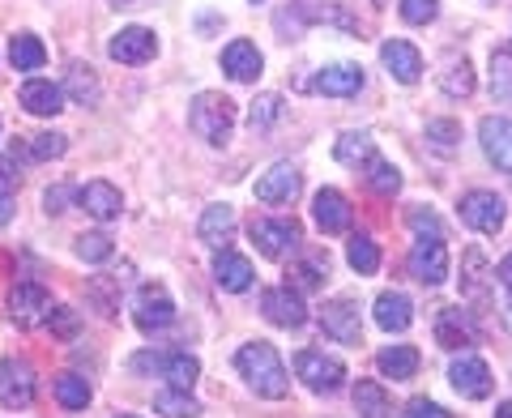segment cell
<instances>
[{
    "mask_svg": "<svg viewBox=\"0 0 512 418\" xmlns=\"http://www.w3.org/2000/svg\"><path fill=\"white\" fill-rule=\"evenodd\" d=\"M235 367H239V376L248 380V389L256 397H269V401H282L286 393H291V376H286V363L282 355L269 342H248V346H239V355H235Z\"/></svg>",
    "mask_w": 512,
    "mask_h": 418,
    "instance_id": "1",
    "label": "cell"
},
{
    "mask_svg": "<svg viewBox=\"0 0 512 418\" xmlns=\"http://www.w3.org/2000/svg\"><path fill=\"white\" fill-rule=\"evenodd\" d=\"M188 128L205 146H227L231 128H235V103L218 90H201L197 99L188 103Z\"/></svg>",
    "mask_w": 512,
    "mask_h": 418,
    "instance_id": "2",
    "label": "cell"
},
{
    "mask_svg": "<svg viewBox=\"0 0 512 418\" xmlns=\"http://www.w3.org/2000/svg\"><path fill=\"white\" fill-rule=\"evenodd\" d=\"M295 372L320 397L342 393V384H346V363L325 355V350H299V355H295Z\"/></svg>",
    "mask_w": 512,
    "mask_h": 418,
    "instance_id": "3",
    "label": "cell"
},
{
    "mask_svg": "<svg viewBox=\"0 0 512 418\" xmlns=\"http://www.w3.org/2000/svg\"><path fill=\"white\" fill-rule=\"evenodd\" d=\"M461 222L474 227L478 235H500L508 222V205H504V197H495V192L474 188L461 197Z\"/></svg>",
    "mask_w": 512,
    "mask_h": 418,
    "instance_id": "4",
    "label": "cell"
},
{
    "mask_svg": "<svg viewBox=\"0 0 512 418\" xmlns=\"http://www.w3.org/2000/svg\"><path fill=\"white\" fill-rule=\"evenodd\" d=\"M410 265V278L423 282V286H440L448 278V248H444V235H419L414 248L406 256Z\"/></svg>",
    "mask_w": 512,
    "mask_h": 418,
    "instance_id": "5",
    "label": "cell"
},
{
    "mask_svg": "<svg viewBox=\"0 0 512 418\" xmlns=\"http://www.w3.org/2000/svg\"><path fill=\"white\" fill-rule=\"evenodd\" d=\"M248 235H252V244L261 248V256L282 261V256L295 252V244H299V222L295 218H252Z\"/></svg>",
    "mask_w": 512,
    "mask_h": 418,
    "instance_id": "6",
    "label": "cell"
},
{
    "mask_svg": "<svg viewBox=\"0 0 512 418\" xmlns=\"http://www.w3.org/2000/svg\"><path fill=\"white\" fill-rule=\"evenodd\" d=\"M133 320H137L141 333H163V329H171V325H175V299L167 295V286H158V282L141 286Z\"/></svg>",
    "mask_w": 512,
    "mask_h": 418,
    "instance_id": "7",
    "label": "cell"
},
{
    "mask_svg": "<svg viewBox=\"0 0 512 418\" xmlns=\"http://www.w3.org/2000/svg\"><path fill=\"white\" fill-rule=\"evenodd\" d=\"M133 367L137 372H158L171 389H192L201 376V363L192 355H184V350H171V355H141V359H133Z\"/></svg>",
    "mask_w": 512,
    "mask_h": 418,
    "instance_id": "8",
    "label": "cell"
},
{
    "mask_svg": "<svg viewBox=\"0 0 512 418\" xmlns=\"http://www.w3.org/2000/svg\"><path fill=\"white\" fill-rule=\"evenodd\" d=\"M320 329L325 337L342 346H359L363 337V316H359V303L355 299H329L325 308H320Z\"/></svg>",
    "mask_w": 512,
    "mask_h": 418,
    "instance_id": "9",
    "label": "cell"
},
{
    "mask_svg": "<svg viewBox=\"0 0 512 418\" xmlns=\"http://www.w3.org/2000/svg\"><path fill=\"white\" fill-rule=\"evenodd\" d=\"M261 312H265L269 325H278V329L308 325V308H303V295L295 291V286H269V291L261 295Z\"/></svg>",
    "mask_w": 512,
    "mask_h": 418,
    "instance_id": "10",
    "label": "cell"
},
{
    "mask_svg": "<svg viewBox=\"0 0 512 418\" xmlns=\"http://www.w3.org/2000/svg\"><path fill=\"white\" fill-rule=\"evenodd\" d=\"M47 312H52V295L39 282H18L9 291V320L18 329H35L39 320H47Z\"/></svg>",
    "mask_w": 512,
    "mask_h": 418,
    "instance_id": "11",
    "label": "cell"
},
{
    "mask_svg": "<svg viewBox=\"0 0 512 418\" xmlns=\"http://www.w3.org/2000/svg\"><path fill=\"white\" fill-rule=\"evenodd\" d=\"M35 401V372L22 359H0V406L26 410Z\"/></svg>",
    "mask_w": 512,
    "mask_h": 418,
    "instance_id": "12",
    "label": "cell"
},
{
    "mask_svg": "<svg viewBox=\"0 0 512 418\" xmlns=\"http://www.w3.org/2000/svg\"><path fill=\"white\" fill-rule=\"evenodd\" d=\"M448 380H453V389L466 397V401H487L495 380H491V367L478 359V355H461L453 367H448Z\"/></svg>",
    "mask_w": 512,
    "mask_h": 418,
    "instance_id": "13",
    "label": "cell"
},
{
    "mask_svg": "<svg viewBox=\"0 0 512 418\" xmlns=\"http://www.w3.org/2000/svg\"><path fill=\"white\" fill-rule=\"evenodd\" d=\"M299 188H303V175L295 163H274L261 180H256V201H265V205H291L299 197Z\"/></svg>",
    "mask_w": 512,
    "mask_h": 418,
    "instance_id": "14",
    "label": "cell"
},
{
    "mask_svg": "<svg viewBox=\"0 0 512 418\" xmlns=\"http://www.w3.org/2000/svg\"><path fill=\"white\" fill-rule=\"evenodd\" d=\"M154 52H158V39L146 26H124L120 35H111V43H107V56L116 64H146V60H154Z\"/></svg>",
    "mask_w": 512,
    "mask_h": 418,
    "instance_id": "15",
    "label": "cell"
},
{
    "mask_svg": "<svg viewBox=\"0 0 512 418\" xmlns=\"http://www.w3.org/2000/svg\"><path fill=\"white\" fill-rule=\"evenodd\" d=\"M312 218H316V227L325 235H342V231H350L355 209H350V201L342 197L338 188H320L312 197Z\"/></svg>",
    "mask_w": 512,
    "mask_h": 418,
    "instance_id": "16",
    "label": "cell"
},
{
    "mask_svg": "<svg viewBox=\"0 0 512 418\" xmlns=\"http://www.w3.org/2000/svg\"><path fill=\"white\" fill-rule=\"evenodd\" d=\"M478 141H483V154L491 158L504 175H512V120L508 116H487L478 124Z\"/></svg>",
    "mask_w": 512,
    "mask_h": 418,
    "instance_id": "17",
    "label": "cell"
},
{
    "mask_svg": "<svg viewBox=\"0 0 512 418\" xmlns=\"http://www.w3.org/2000/svg\"><path fill=\"white\" fill-rule=\"evenodd\" d=\"M380 60H384V69H389L402 86H414L423 77V56H419V47L406 43V39H389L380 47Z\"/></svg>",
    "mask_w": 512,
    "mask_h": 418,
    "instance_id": "18",
    "label": "cell"
},
{
    "mask_svg": "<svg viewBox=\"0 0 512 418\" xmlns=\"http://www.w3.org/2000/svg\"><path fill=\"white\" fill-rule=\"evenodd\" d=\"M77 205H82L90 218L111 222V218H120L124 197H120V188H116V184H107V180H90V184L77 188Z\"/></svg>",
    "mask_w": 512,
    "mask_h": 418,
    "instance_id": "19",
    "label": "cell"
},
{
    "mask_svg": "<svg viewBox=\"0 0 512 418\" xmlns=\"http://www.w3.org/2000/svg\"><path fill=\"white\" fill-rule=\"evenodd\" d=\"M312 90L325 94V99H350V94L363 90V69L359 64H329L312 77Z\"/></svg>",
    "mask_w": 512,
    "mask_h": 418,
    "instance_id": "20",
    "label": "cell"
},
{
    "mask_svg": "<svg viewBox=\"0 0 512 418\" xmlns=\"http://www.w3.org/2000/svg\"><path fill=\"white\" fill-rule=\"evenodd\" d=\"M436 346L440 350H466V346H474V320H470V312H461V308H440V316H436Z\"/></svg>",
    "mask_w": 512,
    "mask_h": 418,
    "instance_id": "21",
    "label": "cell"
},
{
    "mask_svg": "<svg viewBox=\"0 0 512 418\" xmlns=\"http://www.w3.org/2000/svg\"><path fill=\"white\" fill-rule=\"evenodd\" d=\"M222 69H227V77H235V82H256L261 69H265V56L256 52V43L231 39L227 47H222Z\"/></svg>",
    "mask_w": 512,
    "mask_h": 418,
    "instance_id": "22",
    "label": "cell"
},
{
    "mask_svg": "<svg viewBox=\"0 0 512 418\" xmlns=\"http://www.w3.org/2000/svg\"><path fill=\"white\" fill-rule=\"evenodd\" d=\"M235 209L231 205H210L201 214V222H197V235H201V244L205 248H214V252H222L235 239Z\"/></svg>",
    "mask_w": 512,
    "mask_h": 418,
    "instance_id": "23",
    "label": "cell"
},
{
    "mask_svg": "<svg viewBox=\"0 0 512 418\" xmlns=\"http://www.w3.org/2000/svg\"><path fill=\"white\" fill-rule=\"evenodd\" d=\"M252 261L248 256H239V252H231V248H222L218 256H214V282L222 286V291H231V295H244L248 286H252Z\"/></svg>",
    "mask_w": 512,
    "mask_h": 418,
    "instance_id": "24",
    "label": "cell"
},
{
    "mask_svg": "<svg viewBox=\"0 0 512 418\" xmlns=\"http://www.w3.org/2000/svg\"><path fill=\"white\" fill-rule=\"evenodd\" d=\"M22 107L30 111V116H60L64 111V90L56 82H47V77H30V82H22Z\"/></svg>",
    "mask_w": 512,
    "mask_h": 418,
    "instance_id": "25",
    "label": "cell"
},
{
    "mask_svg": "<svg viewBox=\"0 0 512 418\" xmlns=\"http://www.w3.org/2000/svg\"><path fill=\"white\" fill-rule=\"evenodd\" d=\"M64 94L77 103V107H99L103 99V86H99V73L82 60H69V73H64Z\"/></svg>",
    "mask_w": 512,
    "mask_h": 418,
    "instance_id": "26",
    "label": "cell"
},
{
    "mask_svg": "<svg viewBox=\"0 0 512 418\" xmlns=\"http://www.w3.org/2000/svg\"><path fill=\"white\" fill-rule=\"evenodd\" d=\"M376 325L384 333H406L414 325V303L402 291H384L376 299Z\"/></svg>",
    "mask_w": 512,
    "mask_h": 418,
    "instance_id": "27",
    "label": "cell"
},
{
    "mask_svg": "<svg viewBox=\"0 0 512 418\" xmlns=\"http://www.w3.org/2000/svg\"><path fill=\"white\" fill-rule=\"evenodd\" d=\"M120 299H124V278H120V273H99V278L86 282V303L99 316H116Z\"/></svg>",
    "mask_w": 512,
    "mask_h": 418,
    "instance_id": "28",
    "label": "cell"
},
{
    "mask_svg": "<svg viewBox=\"0 0 512 418\" xmlns=\"http://www.w3.org/2000/svg\"><path fill=\"white\" fill-rule=\"evenodd\" d=\"M419 350L414 346H384L380 355H376V367H380V376L384 380H393V384H402V380H414V372H419Z\"/></svg>",
    "mask_w": 512,
    "mask_h": 418,
    "instance_id": "29",
    "label": "cell"
},
{
    "mask_svg": "<svg viewBox=\"0 0 512 418\" xmlns=\"http://www.w3.org/2000/svg\"><path fill=\"white\" fill-rule=\"evenodd\" d=\"M440 90L448 99H470L474 94V64L466 56H448L440 64Z\"/></svg>",
    "mask_w": 512,
    "mask_h": 418,
    "instance_id": "30",
    "label": "cell"
},
{
    "mask_svg": "<svg viewBox=\"0 0 512 418\" xmlns=\"http://www.w3.org/2000/svg\"><path fill=\"white\" fill-rule=\"evenodd\" d=\"M333 154H338V163H342V167H350V171H359V175H363V167L372 163L380 150H376V141L367 137V133H342V137H338V146H333Z\"/></svg>",
    "mask_w": 512,
    "mask_h": 418,
    "instance_id": "31",
    "label": "cell"
},
{
    "mask_svg": "<svg viewBox=\"0 0 512 418\" xmlns=\"http://www.w3.org/2000/svg\"><path fill=\"white\" fill-rule=\"evenodd\" d=\"M487 282H491L487 256L478 252V248H470L466 261H461V295L474 299V303H483V299H487Z\"/></svg>",
    "mask_w": 512,
    "mask_h": 418,
    "instance_id": "32",
    "label": "cell"
},
{
    "mask_svg": "<svg viewBox=\"0 0 512 418\" xmlns=\"http://www.w3.org/2000/svg\"><path fill=\"white\" fill-rule=\"evenodd\" d=\"M9 60L18 73H35L47 64V47L39 43V35H13L9 39Z\"/></svg>",
    "mask_w": 512,
    "mask_h": 418,
    "instance_id": "33",
    "label": "cell"
},
{
    "mask_svg": "<svg viewBox=\"0 0 512 418\" xmlns=\"http://www.w3.org/2000/svg\"><path fill=\"white\" fill-rule=\"evenodd\" d=\"M363 180H367V188H372L376 197H397V192H402V171H397L389 158H380V154L363 167Z\"/></svg>",
    "mask_w": 512,
    "mask_h": 418,
    "instance_id": "34",
    "label": "cell"
},
{
    "mask_svg": "<svg viewBox=\"0 0 512 418\" xmlns=\"http://www.w3.org/2000/svg\"><path fill=\"white\" fill-rule=\"evenodd\" d=\"M487 90H491V99H512V47H495L491 52Z\"/></svg>",
    "mask_w": 512,
    "mask_h": 418,
    "instance_id": "35",
    "label": "cell"
},
{
    "mask_svg": "<svg viewBox=\"0 0 512 418\" xmlns=\"http://www.w3.org/2000/svg\"><path fill=\"white\" fill-rule=\"evenodd\" d=\"M303 22H333V26H346V30H355V22L346 18V9L338 5V0H295L291 5Z\"/></svg>",
    "mask_w": 512,
    "mask_h": 418,
    "instance_id": "36",
    "label": "cell"
},
{
    "mask_svg": "<svg viewBox=\"0 0 512 418\" xmlns=\"http://www.w3.org/2000/svg\"><path fill=\"white\" fill-rule=\"evenodd\" d=\"M346 261H350V269H355L359 278H372V273L380 269V248H376V239H372V235H350Z\"/></svg>",
    "mask_w": 512,
    "mask_h": 418,
    "instance_id": "37",
    "label": "cell"
},
{
    "mask_svg": "<svg viewBox=\"0 0 512 418\" xmlns=\"http://www.w3.org/2000/svg\"><path fill=\"white\" fill-rule=\"evenodd\" d=\"M355 410L359 418H389V393H384V384L376 380H359L355 384Z\"/></svg>",
    "mask_w": 512,
    "mask_h": 418,
    "instance_id": "38",
    "label": "cell"
},
{
    "mask_svg": "<svg viewBox=\"0 0 512 418\" xmlns=\"http://www.w3.org/2000/svg\"><path fill=\"white\" fill-rule=\"evenodd\" d=\"M90 380H82L77 372H64V376H56V401L64 410H86L90 406Z\"/></svg>",
    "mask_w": 512,
    "mask_h": 418,
    "instance_id": "39",
    "label": "cell"
},
{
    "mask_svg": "<svg viewBox=\"0 0 512 418\" xmlns=\"http://www.w3.org/2000/svg\"><path fill=\"white\" fill-rule=\"evenodd\" d=\"M154 410L167 414V418H197L201 414V401L192 397L188 389H167V393L154 397Z\"/></svg>",
    "mask_w": 512,
    "mask_h": 418,
    "instance_id": "40",
    "label": "cell"
},
{
    "mask_svg": "<svg viewBox=\"0 0 512 418\" xmlns=\"http://www.w3.org/2000/svg\"><path fill=\"white\" fill-rule=\"evenodd\" d=\"M64 150H69V137L64 133H39L22 146V154L30 158V163H52V158H60Z\"/></svg>",
    "mask_w": 512,
    "mask_h": 418,
    "instance_id": "41",
    "label": "cell"
},
{
    "mask_svg": "<svg viewBox=\"0 0 512 418\" xmlns=\"http://www.w3.org/2000/svg\"><path fill=\"white\" fill-rule=\"evenodd\" d=\"M457 141H461V124L457 120H431L427 124V146L436 150L440 158H453L457 154Z\"/></svg>",
    "mask_w": 512,
    "mask_h": 418,
    "instance_id": "42",
    "label": "cell"
},
{
    "mask_svg": "<svg viewBox=\"0 0 512 418\" xmlns=\"http://www.w3.org/2000/svg\"><path fill=\"white\" fill-rule=\"evenodd\" d=\"M278 120H282V99H278V94H256L252 107H248L252 133H265V128H274Z\"/></svg>",
    "mask_w": 512,
    "mask_h": 418,
    "instance_id": "43",
    "label": "cell"
},
{
    "mask_svg": "<svg viewBox=\"0 0 512 418\" xmlns=\"http://www.w3.org/2000/svg\"><path fill=\"white\" fill-rule=\"evenodd\" d=\"M73 252L82 256V261H90V265H103V261H111V252H116V244H111V235L90 231V235H77Z\"/></svg>",
    "mask_w": 512,
    "mask_h": 418,
    "instance_id": "44",
    "label": "cell"
},
{
    "mask_svg": "<svg viewBox=\"0 0 512 418\" xmlns=\"http://www.w3.org/2000/svg\"><path fill=\"white\" fill-rule=\"evenodd\" d=\"M325 278H329V261H312V265H295L291 282H286V286H295V291L303 295V291H320Z\"/></svg>",
    "mask_w": 512,
    "mask_h": 418,
    "instance_id": "45",
    "label": "cell"
},
{
    "mask_svg": "<svg viewBox=\"0 0 512 418\" xmlns=\"http://www.w3.org/2000/svg\"><path fill=\"white\" fill-rule=\"evenodd\" d=\"M47 329L69 342V337H77V329H82V316H77L73 308H52L47 312Z\"/></svg>",
    "mask_w": 512,
    "mask_h": 418,
    "instance_id": "46",
    "label": "cell"
},
{
    "mask_svg": "<svg viewBox=\"0 0 512 418\" xmlns=\"http://www.w3.org/2000/svg\"><path fill=\"white\" fill-rule=\"evenodd\" d=\"M436 13H440V0H402V18H406L410 26L436 22Z\"/></svg>",
    "mask_w": 512,
    "mask_h": 418,
    "instance_id": "47",
    "label": "cell"
},
{
    "mask_svg": "<svg viewBox=\"0 0 512 418\" xmlns=\"http://www.w3.org/2000/svg\"><path fill=\"white\" fill-rule=\"evenodd\" d=\"M406 218H410V227H414V231H419V235H444V227H440V218H436V214H431V209H423V205H414V209H410V214H406Z\"/></svg>",
    "mask_w": 512,
    "mask_h": 418,
    "instance_id": "48",
    "label": "cell"
},
{
    "mask_svg": "<svg viewBox=\"0 0 512 418\" xmlns=\"http://www.w3.org/2000/svg\"><path fill=\"white\" fill-rule=\"evenodd\" d=\"M22 188V175H18V167H13V158H5L0 154V197H13V192Z\"/></svg>",
    "mask_w": 512,
    "mask_h": 418,
    "instance_id": "49",
    "label": "cell"
},
{
    "mask_svg": "<svg viewBox=\"0 0 512 418\" xmlns=\"http://www.w3.org/2000/svg\"><path fill=\"white\" fill-rule=\"evenodd\" d=\"M406 418H453L444 406H436V401H427V397H414L410 406H406Z\"/></svg>",
    "mask_w": 512,
    "mask_h": 418,
    "instance_id": "50",
    "label": "cell"
},
{
    "mask_svg": "<svg viewBox=\"0 0 512 418\" xmlns=\"http://www.w3.org/2000/svg\"><path fill=\"white\" fill-rule=\"evenodd\" d=\"M69 197H77V188H69V184H56V188H47V197H43L47 214H64V205H69Z\"/></svg>",
    "mask_w": 512,
    "mask_h": 418,
    "instance_id": "51",
    "label": "cell"
},
{
    "mask_svg": "<svg viewBox=\"0 0 512 418\" xmlns=\"http://www.w3.org/2000/svg\"><path fill=\"white\" fill-rule=\"evenodd\" d=\"M495 278H500L504 291H512V256H504V261H500V269H495Z\"/></svg>",
    "mask_w": 512,
    "mask_h": 418,
    "instance_id": "52",
    "label": "cell"
},
{
    "mask_svg": "<svg viewBox=\"0 0 512 418\" xmlns=\"http://www.w3.org/2000/svg\"><path fill=\"white\" fill-rule=\"evenodd\" d=\"M13 218V197H0V227Z\"/></svg>",
    "mask_w": 512,
    "mask_h": 418,
    "instance_id": "53",
    "label": "cell"
},
{
    "mask_svg": "<svg viewBox=\"0 0 512 418\" xmlns=\"http://www.w3.org/2000/svg\"><path fill=\"white\" fill-rule=\"evenodd\" d=\"M146 0H111V9H141Z\"/></svg>",
    "mask_w": 512,
    "mask_h": 418,
    "instance_id": "54",
    "label": "cell"
},
{
    "mask_svg": "<svg viewBox=\"0 0 512 418\" xmlns=\"http://www.w3.org/2000/svg\"><path fill=\"white\" fill-rule=\"evenodd\" d=\"M504 325L512 329V291H504Z\"/></svg>",
    "mask_w": 512,
    "mask_h": 418,
    "instance_id": "55",
    "label": "cell"
},
{
    "mask_svg": "<svg viewBox=\"0 0 512 418\" xmlns=\"http://www.w3.org/2000/svg\"><path fill=\"white\" fill-rule=\"evenodd\" d=\"M495 418H512V401H500V406H495Z\"/></svg>",
    "mask_w": 512,
    "mask_h": 418,
    "instance_id": "56",
    "label": "cell"
},
{
    "mask_svg": "<svg viewBox=\"0 0 512 418\" xmlns=\"http://www.w3.org/2000/svg\"><path fill=\"white\" fill-rule=\"evenodd\" d=\"M116 418H137V414H116Z\"/></svg>",
    "mask_w": 512,
    "mask_h": 418,
    "instance_id": "57",
    "label": "cell"
},
{
    "mask_svg": "<svg viewBox=\"0 0 512 418\" xmlns=\"http://www.w3.org/2000/svg\"><path fill=\"white\" fill-rule=\"evenodd\" d=\"M376 5H389V0H376Z\"/></svg>",
    "mask_w": 512,
    "mask_h": 418,
    "instance_id": "58",
    "label": "cell"
}]
</instances>
